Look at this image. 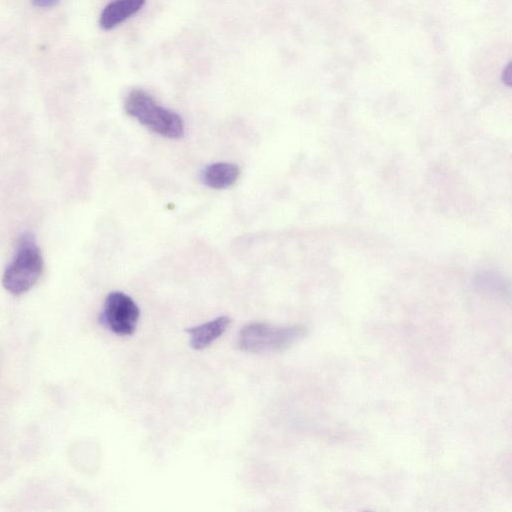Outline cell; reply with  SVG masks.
Instances as JSON below:
<instances>
[{
	"instance_id": "obj_2",
	"label": "cell",
	"mask_w": 512,
	"mask_h": 512,
	"mask_svg": "<svg viewBox=\"0 0 512 512\" xmlns=\"http://www.w3.org/2000/svg\"><path fill=\"white\" fill-rule=\"evenodd\" d=\"M124 109L128 115L161 136L176 139L184 134L182 118L177 113L158 105L141 89L129 92L125 98Z\"/></svg>"
},
{
	"instance_id": "obj_1",
	"label": "cell",
	"mask_w": 512,
	"mask_h": 512,
	"mask_svg": "<svg viewBox=\"0 0 512 512\" xmlns=\"http://www.w3.org/2000/svg\"><path fill=\"white\" fill-rule=\"evenodd\" d=\"M302 324L277 326L255 322L244 326L238 336V347L249 353L284 351L307 335Z\"/></svg>"
},
{
	"instance_id": "obj_8",
	"label": "cell",
	"mask_w": 512,
	"mask_h": 512,
	"mask_svg": "<svg viewBox=\"0 0 512 512\" xmlns=\"http://www.w3.org/2000/svg\"><path fill=\"white\" fill-rule=\"evenodd\" d=\"M60 0H31L32 4L40 8H49L55 6Z\"/></svg>"
},
{
	"instance_id": "obj_6",
	"label": "cell",
	"mask_w": 512,
	"mask_h": 512,
	"mask_svg": "<svg viewBox=\"0 0 512 512\" xmlns=\"http://www.w3.org/2000/svg\"><path fill=\"white\" fill-rule=\"evenodd\" d=\"M146 0H112L103 9L99 24L104 30H111L136 14Z\"/></svg>"
},
{
	"instance_id": "obj_7",
	"label": "cell",
	"mask_w": 512,
	"mask_h": 512,
	"mask_svg": "<svg viewBox=\"0 0 512 512\" xmlns=\"http://www.w3.org/2000/svg\"><path fill=\"white\" fill-rule=\"evenodd\" d=\"M240 175L237 165L217 162L206 166L200 175L204 185L213 189H225L232 186Z\"/></svg>"
},
{
	"instance_id": "obj_5",
	"label": "cell",
	"mask_w": 512,
	"mask_h": 512,
	"mask_svg": "<svg viewBox=\"0 0 512 512\" xmlns=\"http://www.w3.org/2000/svg\"><path fill=\"white\" fill-rule=\"evenodd\" d=\"M229 316H220L209 322L191 327L186 331L190 335V345L195 350H201L211 345L230 326Z\"/></svg>"
},
{
	"instance_id": "obj_4",
	"label": "cell",
	"mask_w": 512,
	"mask_h": 512,
	"mask_svg": "<svg viewBox=\"0 0 512 512\" xmlns=\"http://www.w3.org/2000/svg\"><path fill=\"white\" fill-rule=\"evenodd\" d=\"M140 310L134 300L122 292H111L105 299L102 320L115 334L128 336L134 333Z\"/></svg>"
},
{
	"instance_id": "obj_3",
	"label": "cell",
	"mask_w": 512,
	"mask_h": 512,
	"mask_svg": "<svg viewBox=\"0 0 512 512\" xmlns=\"http://www.w3.org/2000/svg\"><path fill=\"white\" fill-rule=\"evenodd\" d=\"M43 270L40 250L31 236H22L15 255L6 267L2 284L13 295L30 290L39 280Z\"/></svg>"
}]
</instances>
